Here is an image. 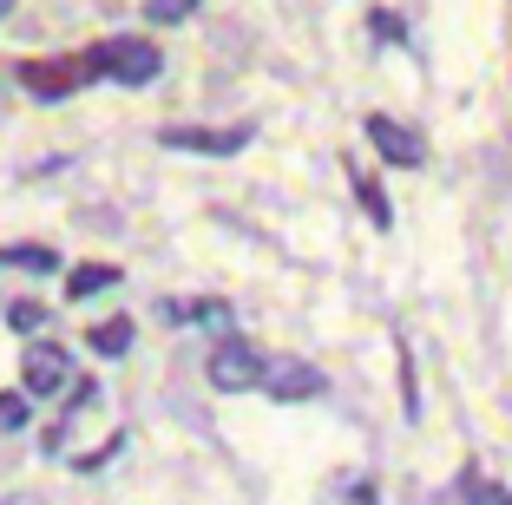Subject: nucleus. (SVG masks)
<instances>
[{
  "instance_id": "obj_6",
  "label": "nucleus",
  "mask_w": 512,
  "mask_h": 505,
  "mask_svg": "<svg viewBox=\"0 0 512 505\" xmlns=\"http://www.w3.org/2000/svg\"><path fill=\"white\" fill-rule=\"evenodd\" d=\"M20 374H27V394H60L73 368H66V348H60V342H33V348H27V368H20Z\"/></svg>"
},
{
  "instance_id": "obj_4",
  "label": "nucleus",
  "mask_w": 512,
  "mask_h": 505,
  "mask_svg": "<svg viewBox=\"0 0 512 505\" xmlns=\"http://www.w3.org/2000/svg\"><path fill=\"white\" fill-rule=\"evenodd\" d=\"M158 145L165 151H204V158H230V151H243L250 145V132H197V125H165V132H158Z\"/></svg>"
},
{
  "instance_id": "obj_8",
  "label": "nucleus",
  "mask_w": 512,
  "mask_h": 505,
  "mask_svg": "<svg viewBox=\"0 0 512 505\" xmlns=\"http://www.w3.org/2000/svg\"><path fill=\"white\" fill-rule=\"evenodd\" d=\"M112 283H119V263H86V269L66 276V302H86V296H99V289H112Z\"/></svg>"
},
{
  "instance_id": "obj_9",
  "label": "nucleus",
  "mask_w": 512,
  "mask_h": 505,
  "mask_svg": "<svg viewBox=\"0 0 512 505\" xmlns=\"http://www.w3.org/2000/svg\"><path fill=\"white\" fill-rule=\"evenodd\" d=\"M86 348H92V355H125V348H132V322H125V315H112V322H99V328H92V335H86Z\"/></svg>"
},
{
  "instance_id": "obj_7",
  "label": "nucleus",
  "mask_w": 512,
  "mask_h": 505,
  "mask_svg": "<svg viewBox=\"0 0 512 505\" xmlns=\"http://www.w3.org/2000/svg\"><path fill=\"white\" fill-rule=\"evenodd\" d=\"M263 387H270L276 401H316V394H322V374L309 368V361H270Z\"/></svg>"
},
{
  "instance_id": "obj_1",
  "label": "nucleus",
  "mask_w": 512,
  "mask_h": 505,
  "mask_svg": "<svg viewBox=\"0 0 512 505\" xmlns=\"http://www.w3.org/2000/svg\"><path fill=\"white\" fill-rule=\"evenodd\" d=\"M86 60H92V79H119V86H151L165 73V53L151 40H99L86 46Z\"/></svg>"
},
{
  "instance_id": "obj_15",
  "label": "nucleus",
  "mask_w": 512,
  "mask_h": 505,
  "mask_svg": "<svg viewBox=\"0 0 512 505\" xmlns=\"http://www.w3.org/2000/svg\"><path fill=\"white\" fill-rule=\"evenodd\" d=\"M7 322H14V328H40V309H33V302H14V309H7Z\"/></svg>"
},
{
  "instance_id": "obj_10",
  "label": "nucleus",
  "mask_w": 512,
  "mask_h": 505,
  "mask_svg": "<svg viewBox=\"0 0 512 505\" xmlns=\"http://www.w3.org/2000/svg\"><path fill=\"white\" fill-rule=\"evenodd\" d=\"M0 269H60V256L53 250H40V243H14V250H0Z\"/></svg>"
},
{
  "instance_id": "obj_14",
  "label": "nucleus",
  "mask_w": 512,
  "mask_h": 505,
  "mask_svg": "<svg viewBox=\"0 0 512 505\" xmlns=\"http://www.w3.org/2000/svg\"><path fill=\"white\" fill-rule=\"evenodd\" d=\"M191 7H197V0H145L151 20H191Z\"/></svg>"
},
{
  "instance_id": "obj_3",
  "label": "nucleus",
  "mask_w": 512,
  "mask_h": 505,
  "mask_svg": "<svg viewBox=\"0 0 512 505\" xmlns=\"http://www.w3.org/2000/svg\"><path fill=\"white\" fill-rule=\"evenodd\" d=\"M263 374H270V361L256 355L243 335H224L211 355V387H224V394H243V387H263Z\"/></svg>"
},
{
  "instance_id": "obj_16",
  "label": "nucleus",
  "mask_w": 512,
  "mask_h": 505,
  "mask_svg": "<svg viewBox=\"0 0 512 505\" xmlns=\"http://www.w3.org/2000/svg\"><path fill=\"white\" fill-rule=\"evenodd\" d=\"M7 7H14V0H0V20H7Z\"/></svg>"
},
{
  "instance_id": "obj_2",
  "label": "nucleus",
  "mask_w": 512,
  "mask_h": 505,
  "mask_svg": "<svg viewBox=\"0 0 512 505\" xmlns=\"http://www.w3.org/2000/svg\"><path fill=\"white\" fill-rule=\"evenodd\" d=\"M20 86L33 99H66V92L92 86V60L86 53H73V60H20Z\"/></svg>"
},
{
  "instance_id": "obj_13",
  "label": "nucleus",
  "mask_w": 512,
  "mask_h": 505,
  "mask_svg": "<svg viewBox=\"0 0 512 505\" xmlns=\"http://www.w3.org/2000/svg\"><path fill=\"white\" fill-rule=\"evenodd\" d=\"M0 427H27V394H0Z\"/></svg>"
},
{
  "instance_id": "obj_11",
  "label": "nucleus",
  "mask_w": 512,
  "mask_h": 505,
  "mask_svg": "<svg viewBox=\"0 0 512 505\" xmlns=\"http://www.w3.org/2000/svg\"><path fill=\"white\" fill-rule=\"evenodd\" d=\"M322 505H375V492H368V479H335L322 492Z\"/></svg>"
},
{
  "instance_id": "obj_12",
  "label": "nucleus",
  "mask_w": 512,
  "mask_h": 505,
  "mask_svg": "<svg viewBox=\"0 0 512 505\" xmlns=\"http://www.w3.org/2000/svg\"><path fill=\"white\" fill-rule=\"evenodd\" d=\"M355 197H362V204H368V217H375L381 230H388V223H394V210H388V197H381V184H375V178H355Z\"/></svg>"
},
{
  "instance_id": "obj_5",
  "label": "nucleus",
  "mask_w": 512,
  "mask_h": 505,
  "mask_svg": "<svg viewBox=\"0 0 512 505\" xmlns=\"http://www.w3.org/2000/svg\"><path fill=\"white\" fill-rule=\"evenodd\" d=\"M368 145H375V151H381V158H388V164H401V171H414V164L427 158V145H421V138L407 132V125L381 119V112H375V119H368Z\"/></svg>"
}]
</instances>
